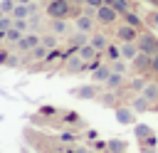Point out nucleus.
<instances>
[{"mask_svg":"<svg viewBox=\"0 0 158 153\" xmlns=\"http://www.w3.org/2000/svg\"><path fill=\"white\" fill-rule=\"evenodd\" d=\"M156 44H158L156 32H151V30H141V32H138V37H136V47H138V52L153 57V54H156Z\"/></svg>","mask_w":158,"mask_h":153,"instance_id":"nucleus-1","label":"nucleus"},{"mask_svg":"<svg viewBox=\"0 0 158 153\" xmlns=\"http://www.w3.org/2000/svg\"><path fill=\"white\" fill-rule=\"evenodd\" d=\"M35 2H42V0H35Z\"/></svg>","mask_w":158,"mask_h":153,"instance_id":"nucleus-44","label":"nucleus"},{"mask_svg":"<svg viewBox=\"0 0 158 153\" xmlns=\"http://www.w3.org/2000/svg\"><path fill=\"white\" fill-rule=\"evenodd\" d=\"M141 94L151 101V106H153V104H158V84H156V81H146V86L141 89Z\"/></svg>","mask_w":158,"mask_h":153,"instance_id":"nucleus-12","label":"nucleus"},{"mask_svg":"<svg viewBox=\"0 0 158 153\" xmlns=\"http://www.w3.org/2000/svg\"><path fill=\"white\" fill-rule=\"evenodd\" d=\"M104 52H106V57H109L111 62H116V59H121V44H109V47H106Z\"/></svg>","mask_w":158,"mask_h":153,"instance_id":"nucleus-25","label":"nucleus"},{"mask_svg":"<svg viewBox=\"0 0 158 153\" xmlns=\"http://www.w3.org/2000/svg\"><path fill=\"white\" fill-rule=\"evenodd\" d=\"M156 52H158V44H156Z\"/></svg>","mask_w":158,"mask_h":153,"instance_id":"nucleus-42","label":"nucleus"},{"mask_svg":"<svg viewBox=\"0 0 158 153\" xmlns=\"http://www.w3.org/2000/svg\"><path fill=\"white\" fill-rule=\"evenodd\" d=\"M77 52H79V57H81L84 62H94V59L99 57V52H96V49H94V47H91L89 42H86V44H81V47H79Z\"/></svg>","mask_w":158,"mask_h":153,"instance_id":"nucleus-16","label":"nucleus"},{"mask_svg":"<svg viewBox=\"0 0 158 153\" xmlns=\"http://www.w3.org/2000/svg\"><path fill=\"white\" fill-rule=\"evenodd\" d=\"M96 99H99L104 106H114V104H116V99H114V91H109V94H104V96H96Z\"/></svg>","mask_w":158,"mask_h":153,"instance_id":"nucleus-29","label":"nucleus"},{"mask_svg":"<svg viewBox=\"0 0 158 153\" xmlns=\"http://www.w3.org/2000/svg\"><path fill=\"white\" fill-rule=\"evenodd\" d=\"M67 153H89V151H86V148H69Z\"/></svg>","mask_w":158,"mask_h":153,"instance_id":"nucleus-36","label":"nucleus"},{"mask_svg":"<svg viewBox=\"0 0 158 153\" xmlns=\"http://www.w3.org/2000/svg\"><path fill=\"white\" fill-rule=\"evenodd\" d=\"M47 52H49V49H47V47L40 42V44H37V47L30 52V57H32V59H44V57H47Z\"/></svg>","mask_w":158,"mask_h":153,"instance_id":"nucleus-28","label":"nucleus"},{"mask_svg":"<svg viewBox=\"0 0 158 153\" xmlns=\"http://www.w3.org/2000/svg\"><path fill=\"white\" fill-rule=\"evenodd\" d=\"M72 96H77V99H96L99 96V89L94 84H84V86L72 89Z\"/></svg>","mask_w":158,"mask_h":153,"instance_id":"nucleus-10","label":"nucleus"},{"mask_svg":"<svg viewBox=\"0 0 158 153\" xmlns=\"http://www.w3.org/2000/svg\"><path fill=\"white\" fill-rule=\"evenodd\" d=\"M106 148H109L111 153H126V141H121V138H111V141L106 143Z\"/></svg>","mask_w":158,"mask_h":153,"instance_id":"nucleus-24","label":"nucleus"},{"mask_svg":"<svg viewBox=\"0 0 158 153\" xmlns=\"http://www.w3.org/2000/svg\"><path fill=\"white\" fill-rule=\"evenodd\" d=\"M148 2H151V5H153V7H158V0H148Z\"/></svg>","mask_w":158,"mask_h":153,"instance_id":"nucleus-40","label":"nucleus"},{"mask_svg":"<svg viewBox=\"0 0 158 153\" xmlns=\"http://www.w3.org/2000/svg\"><path fill=\"white\" fill-rule=\"evenodd\" d=\"M2 15H5V12H2V10H0V17H2Z\"/></svg>","mask_w":158,"mask_h":153,"instance_id":"nucleus-41","label":"nucleus"},{"mask_svg":"<svg viewBox=\"0 0 158 153\" xmlns=\"http://www.w3.org/2000/svg\"><path fill=\"white\" fill-rule=\"evenodd\" d=\"M99 5H104V0H86V5H84V7H94V10H96Z\"/></svg>","mask_w":158,"mask_h":153,"instance_id":"nucleus-35","label":"nucleus"},{"mask_svg":"<svg viewBox=\"0 0 158 153\" xmlns=\"http://www.w3.org/2000/svg\"><path fill=\"white\" fill-rule=\"evenodd\" d=\"M109 74H111V67H104V64H94V72H91V79L96 81V84H104L106 79H109Z\"/></svg>","mask_w":158,"mask_h":153,"instance_id":"nucleus-14","label":"nucleus"},{"mask_svg":"<svg viewBox=\"0 0 158 153\" xmlns=\"http://www.w3.org/2000/svg\"><path fill=\"white\" fill-rule=\"evenodd\" d=\"M96 25H99V22H96V17H94V15H89V12H84V10L74 17V30H79V32L91 35V32L96 30Z\"/></svg>","mask_w":158,"mask_h":153,"instance_id":"nucleus-4","label":"nucleus"},{"mask_svg":"<svg viewBox=\"0 0 158 153\" xmlns=\"http://www.w3.org/2000/svg\"><path fill=\"white\" fill-rule=\"evenodd\" d=\"M104 84H106V89H109V91H116V89L123 84V74H116V72H111V74H109V79H106Z\"/></svg>","mask_w":158,"mask_h":153,"instance_id":"nucleus-20","label":"nucleus"},{"mask_svg":"<svg viewBox=\"0 0 158 153\" xmlns=\"http://www.w3.org/2000/svg\"><path fill=\"white\" fill-rule=\"evenodd\" d=\"M12 27H15V30H20V32H27V30H30L27 20H12Z\"/></svg>","mask_w":158,"mask_h":153,"instance_id":"nucleus-32","label":"nucleus"},{"mask_svg":"<svg viewBox=\"0 0 158 153\" xmlns=\"http://www.w3.org/2000/svg\"><path fill=\"white\" fill-rule=\"evenodd\" d=\"M138 27H133V25H128V22H121L118 27H116V42L121 44V42H136V37H138Z\"/></svg>","mask_w":158,"mask_h":153,"instance_id":"nucleus-5","label":"nucleus"},{"mask_svg":"<svg viewBox=\"0 0 158 153\" xmlns=\"http://www.w3.org/2000/svg\"><path fill=\"white\" fill-rule=\"evenodd\" d=\"M69 10H72L69 0H47V5H44V12H47L49 20H54V17L69 20Z\"/></svg>","mask_w":158,"mask_h":153,"instance_id":"nucleus-2","label":"nucleus"},{"mask_svg":"<svg viewBox=\"0 0 158 153\" xmlns=\"http://www.w3.org/2000/svg\"><path fill=\"white\" fill-rule=\"evenodd\" d=\"M131 69L136 72V74H148L151 72V54H143V52H138L133 59H131Z\"/></svg>","mask_w":158,"mask_h":153,"instance_id":"nucleus-6","label":"nucleus"},{"mask_svg":"<svg viewBox=\"0 0 158 153\" xmlns=\"http://www.w3.org/2000/svg\"><path fill=\"white\" fill-rule=\"evenodd\" d=\"M89 44H91L96 52H104V49H106L111 42H109V37H106L104 32H96V30H94V32L89 35Z\"/></svg>","mask_w":158,"mask_h":153,"instance_id":"nucleus-9","label":"nucleus"},{"mask_svg":"<svg viewBox=\"0 0 158 153\" xmlns=\"http://www.w3.org/2000/svg\"><path fill=\"white\" fill-rule=\"evenodd\" d=\"M133 133H136L138 143H146L151 136H156V133H153V128H151V126H146V123H138V126L133 128Z\"/></svg>","mask_w":158,"mask_h":153,"instance_id":"nucleus-15","label":"nucleus"},{"mask_svg":"<svg viewBox=\"0 0 158 153\" xmlns=\"http://www.w3.org/2000/svg\"><path fill=\"white\" fill-rule=\"evenodd\" d=\"M37 44H40V35H35V32H30V30H27V32L20 37V42H17L15 47H17L20 52H32Z\"/></svg>","mask_w":158,"mask_h":153,"instance_id":"nucleus-8","label":"nucleus"},{"mask_svg":"<svg viewBox=\"0 0 158 153\" xmlns=\"http://www.w3.org/2000/svg\"><path fill=\"white\" fill-rule=\"evenodd\" d=\"M116 121L123 123V126H133V123H136V111H133V109L116 106Z\"/></svg>","mask_w":158,"mask_h":153,"instance_id":"nucleus-11","label":"nucleus"},{"mask_svg":"<svg viewBox=\"0 0 158 153\" xmlns=\"http://www.w3.org/2000/svg\"><path fill=\"white\" fill-rule=\"evenodd\" d=\"M143 22H146L148 27H158V7L151 10V12H146V15H143Z\"/></svg>","mask_w":158,"mask_h":153,"instance_id":"nucleus-26","label":"nucleus"},{"mask_svg":"<svg viewBox=\"0 0 158 153\" xmlns=\"http://www.w3.org/2000/svg\"><path fill=\"white\" fill-rule=\"evenodd\" d=\"M118 17H123V22H128V25H133V27H138V30H143V17H138L136 12H131V10H126V12H121Z\"/></svg>","mask_w":158,"mask_h":153,"instance_id":"nucleus-18","label":"nucleus"},{"mask_svg":"<svg viewBox=\"0 0 158 153\" xmlns=\"http://www.w3.org/2000/svg\"><path fill=\"white\" fill-rule=\"evenodd\" d=\"M131 86H133V89H138V91H141V89H143V86H146V79H143V76H136V79H133V84H131Z\"/></svg>","mask_w":158,"mask_h":153,"instance_id":"nucleus-33","label":"nucleus"},{"mask_svg":"<svg viewBox=\"0 0 158 153\" xmlns=\"http://www.w3.org/2000/svg\"><path fill=\"white\" fill-rule=\"evenodd\" d=\"M49 32L57 35V37H67V35L72 32V25H69V20H64V17H54V20H49Z\"/></svg>","mask_w":158,"mask_h":153,"instance_id":"nucleus-7","label":"nucleus"},{"mask_svg":"<svg viewBox=\"0 0 158 153\" xmlns=\"http://www.w3.org/2000/svg\"><path fill=\"white\" fill-rule=\"evenodd\" d=\"M40 42H42L47 49H57V44H59V37H57V35H52V32H47V35H40Z\"/></svg>","mask_w":158,"mask_h":153,"instance_id":"nucleus-22","label":"nucleus"},{"mask_svg":"<svg viewBox=\"0 0 158 153\" xmlns=\"http://www.w3.org/2000/svg\"><path fill=\"white\" fill-rule=\"evenodd\" d=\"M32 0H15V5H30Z\"/></svg>","mask_w":158,"mask_h":153,"instance_id":"nucleus-39","label":"nucleus"},{"mask_svg":"<svg viewBox=\"0 0 158 153\" xmlns=\"http://www.w3.org/2000/svg\"><path fill=\"white\" fill-rule=\"evenodd\" d=\"M111 72H116V74H123V72H126V62H123V59H116V62L111 64Z\"/></svg>","mask_w":158,"mask_h":153,"instance_id":"nucleus-30","label":"nucleus"},{"mask_svg":"<svg viewBox=\"0 0 158 153\" xmlns=\"http://www.w3.org/2000/svg\"><path fill=\"white\" fill-rule=\"evenodd\" d=\"M94 17H96V22H99V25H106V27H111V25H116V20H118V12H116L111 5H99V7L94 10Z\"/></svg>","mask_w":158,"mask_h":153,"instance_id":"nucleus-3","label":"nucleus"},{"mask_svg":"<svg viewBox=\"0 0 158 153\" xmlns=\"http://www.w3.org/2000/svg\"><path fill=\"white\" fill-rule=\"evenodd\" d=\"M151 72H156V74H158V52L151 57Z\"/></svg>","mask_w":158,"mask_h":153,"instance_id":"nucleus-34","label":"nucleus"},{"mask_svg":"<svg viewBox=\"0 0 158 153\" xmlns=\"http://www.w3.org/2000/svg\"><path fill=\"white\" fill-rule=\"evenodd\" d=\"M86 67V62L79 57V54H74V57H69V62H67V69H69V74H77V72H81Z\"/></svg>","mask_w":158,"mask_h":153,"instance_id":"nucleus-19","label":"nucleus"},{"mask_svg":"<svg viewBox=\"0 0 158 153\" xmlns=\"http://www.w3.org/2000/svg\"><path fill=\"white\" fill-rule=\"evenodd\" d=\"M156 84H158V76H156Z\"/></svg>","mask_w":158,"mask_h":153,"instance_id":"nucleus-43","label":"nucleus"},{"mask_svg":"<svg viewBox=\"0 0 158 153\" xmlns=\"http://www.w3.org/2000/svg\"><path fill=\"white\" fill-rule=\"evenodd\" d=\"M69 42H72V44H74V47L79 49L81 44H86V42H89V35H86V32H79V30H77L74 35H69Z\"/></svg>","mask_w":158,"mask_h":153,"instance_id":"nucleus-23","label":"nucleus"},{"mask_svg":"<svg viewBox=\"0 0 158 153\" xmlns=\"http://www.w3.org/2000/svg\"><path fill=\"white\" fill-rule=\"evenodd\" d=\"M69 2H72V5H79V7H84V5H86V0H69Z\"/></svg>","mask_w":158,"mask_h":153,"instance_id":"nucleus-38","label":"nucleus"},{"mask_svg":"<svg viewBox=\"0 0 158 153\" xmlns=\"http://www.w3.org/2000/svg\"><path fill=\"white\" fill-rule=\"evenodd\" d=\"M30 15H32L30 5H15V7H12V12H10V17H12V20H27Z\"/></svg>","mask_w":158,"mask_h":153,"instance_id":"nucleus-17","label":"nucleus"},{"mask_svg":"<svg viewBox=\"0 0 158 153\" xmlns=\"http://www.w3.org/2000/svg\"><path fill=\"white\" fill-rule=\"evenodd\" d=\"M22 35H25V32H20V30H15V27H10V30H7V35H5V39H7L10 44H17Z\"/></svg>","mask_w":158,"mask_h":153,"instance_id":"nucleus-27","label":"nucleus"},{"mask_svg":"<svg viewBox=\"0 0 158 153\" xmlns=\"http://www.w3.org/2000/svg\"><path fill=\"white\" fill-rule=\"evenodd\" d=\"M12 7H15V0H0V10H2L5 15H10Z\"/></svg>","mask_w":158,"mask_h":153,"instance_id":"nucleus-31","label":"nucleus"},{"mask_svg":"<svg viewBox=\"0 0 158 153\" xmlns=\"http://www.w3.org/2000/svg\"><path fill=\"white\" fill-rule=\"evenodd\" d=\"M141 153H156V148H151V146H143V148H141Z\"/></svg>","mask_w":158,"mask_h":153,"instance_id":"nucleus-37","label":"nucleus"},{"mask_svg":"<svg viewBox=\"0 0 158 153\" xmlns=\"http://www.w3.org/2000/svg\"><path fill=\"white\" fill-rule=\"evenodd\" d=\"M136 54H138L136 42H121V59H123V62H131Z\"/></svg>","mask_w":158,"mask_h":153,"instance_id":"nucleus-13","label":"nucleus"},{"mask_svg":"<svg viewBox=\"0 0 158 153\" xmlns=\"http://www.w3.org/2000/svg\"><path fill=\"white\" fill-rule=\"evenodd\" d=\"M131 109H133V111H138V114H141V111H148V109H151V101H148L143 94H138V96L131 101Z\"/></svg>","mask_w":158,"mask_h":153,"instance_id":"nucleus-21","label":"nucleus"}]
</instances>
